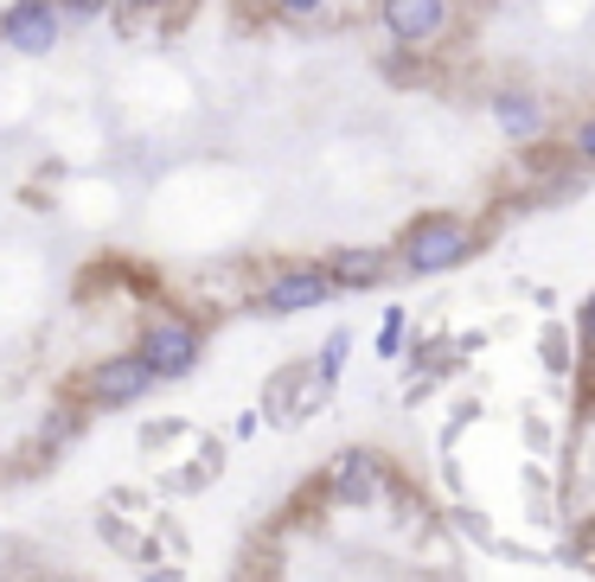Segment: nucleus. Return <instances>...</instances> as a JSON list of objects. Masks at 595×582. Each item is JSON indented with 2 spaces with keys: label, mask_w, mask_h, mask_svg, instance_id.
I'll use <instances>...</instances> for the list:
<instances>
[{
  "label": "nucleus",
  "mask_w": 595,
  "mask_h": 582,
  "mask_svg": "<svg viewBox=\"0 0 595 582\" xmlns=\"http://www.w3.org/2000/svg\"><path fill=\"white\" fill-rule=\"evenodd\" d=\"M462 256H467V225L448 218V211H436V218H416V225L404 230L397 269H410V276H442V269H455Z\"/></svg>",
  "instance_id": "1"
},
{
  "label": "nucleus",
  "mask_w": 595,
  "mask_h": 582,
  "mask_svg": "<svg viewBox=\"0 0 595 582\" xmlns=\"http://www.w3.org/2000/svg\"><path fill=\"white\" fill-rule=\"evenodd\" d=\"M65 39V7L58 0H13L0 13V46L20 51V58H46Z\"/></svg>",
  "instance_id": "2"
},
{
  "label": "nucleus",
  "mask_w": 595,
  "mask_h": 582,
  "mask_svg": "<svg viewBox=\"0 0 595 582\" xmlns=\"http://www.w3.org/2000/svg\"><path fill=\"white\" fill-rule=\"evenodd\" d=\"M155 365L141 353H116V358H97L90 372H83V391L97 397V404H135V397H148L155 391Z\"/></svg>",
  "instance_id": "3"
},
{
  "label": "nucleus",
  "mask_w": 595,
  "mask_h": 582,
  "mask_svg": "<svg viewBox=\"0 0 595 582\" xmlns=\"http://www.w3.org/2000/svg\"><path fill=\"white\" fill-rule=\"evenodd\" d=\"M378 20H385V32L397 46H436L448 32V20H455V7L448 0H385Z\"/></svg>",
  "instance_id": "4"
},
{
  "label": "nucleus",
  "mask_w": 595,
  "mask_h": 582,
  "mask_svg": "<svg viewBox=\"0 0 595 582\" xmlns=\"http://www.w3.org/2000/svg\"><path fill=\"white\" fill-rule=\"evenodd\" d=\"M135 353L155 365V378H186V372L199 365V327H186V320H155V327L141 333Z\"/></svg>",
  "instance_id": "5"
},
{
  "label": "nucleus",
  "mask_w": 595,
  "mask_h": 582,
  "mask_svg": "<svg viewBox=\"0 0 595 582\" xmlns=\"http://www.w3.org/2000/svg\"><path fill=\"white\" fill-rule=\"evenodd\" d=\"M327 276H334V288H371L390 276V250L385 244H339L327 256Z\"/></svg>",
  "instance_id": "6"
},
{
  "label": "nucleus",
  "mask_w": 595,
  "mask_h": 582,
  "mask_svg": "<svg viewBox=\"0 0 595 582\" xmlns=\"http://www.w3.org/2000/svg\"><path fill=\"white\" fill-rule=\"evenodd\" d=\"M327 295H334V276H327V269H282V276L269 282L262 302L276 307V314H308V307H320Z\"/></svg>",
  "instance_id": "7"
},
{
  "label": "nucleus",
  "mask_w": 595,
  "mask_h": 582,
  "mask_svg": "<svg viewBox=\"0 0 595 582\" xmlns=\"http://www.w3.org/2000/svg\"><path fill=\"white\" fill-rule=\"evenodd\" d=\"M493 122L506 141H538L544 135V97L538 90H499L493 97Z\"/></svg>",
  "instance_id": "8"
},
{
  "label": "nucleus",
  "mask_w": 595,
  "mask_h": 582,
  "mask_svg": "<svg viewBox=\"0 0 595 582\" xmlns=\"http://www.w3.org/2000/svg\"><path fill=\"white\" fill-rule=\"evenodd\" d=\"M334 486H346L353 500H371V461H359V455L334 461Z\"/></svg>",
  "instance_id": "9"
},
{
  "label": "nucleus",
  "mask_w": 595,
  "mask_h": 582,
  "mask_svg": "<svg viewBox=\"0 0 595 582\" xmlns=\"http://www.w3.org/2000/svg\"><path fill=\"white\" fill-rule=\"evenodd\" d=\"M339 365H346V333H334V339H327V353H320V365H314V378L334 384V378H339Z\"/></svg>",
  "instance_id": "10"
},
{
  "label": "nucleus",
  "mask_w": 595,
  "mask_h": 582,
  "mask_svg": "<svg viewBox=\"0 0 595 582\" xmlns=\"http://www.w3.org/2000/svg\"><path fill=\"white\" fill-rule=\"evenodd\" d=\"M569 154H576V160H589V167H595V116H583V122L569 128Z\"/></svg>",
  "instance_id": "11"
},
{
  "label": "nucleus",
  "mask_w": 595,
  "mask_h": 582,
  "mask_svg": "<svg viewBox=\"0 0 595 582\" xmlns=\"http://www.w3.org/2000/svg\"><path fill=\"white\" fill-rule=\"evenodd\" d=\"M397 339H404V314H397V307H390V314H385V327H378V353H397Z\"/></svg>",
  "instance_id": "12"
},
{
  "label": "nucleus",
  "mask_w": 595,
  "mask_h": 582,
  "mask_svg": "<svg viewBox=\"0 0 595 582\" xmlns=\"http://www.w3.org/2000/svg\"><path fill=\"white\" fill-rule=\"evenodd\" d=\"M320 7H327V0H276L282 20H308V13H320Z\"/></svg>",
  "instance_id": "13"
},
{
  "label": "nucleus",
  "mask_w": 595,
  "mask_h": 582,
  "mask_svg": "<svg viewBox=\"0 0 595 582\" xmlns=\"http://www.w3.org/2000/svg\"><path fill=\"white\" fill-rule=\"evenodd\" d=\"M583 327H589V339H595V302H589V307H583Z\"/></svg>",
  "instance_id": "14"
},
{
  "label": "nucleus",
  "mask_w": 595,
  "mask_h": 582,
  "mask_svg": "<svg viewBox=\"0 0 595 582\" xmlns=\"http://www.w3.org/2000/svg\"><path fill=\"white\" fill-rule=\"evenodd\" d=\"M129 7H167V0H129Z\"/></svg>",
  "instance_id": "15"
}]
</instances>
